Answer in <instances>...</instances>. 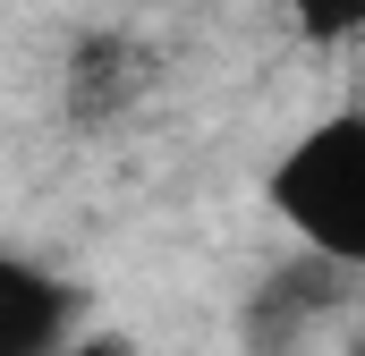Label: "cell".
Returning <instances> with one entry per match:
<instances>
[{
  "label": "cell",
  "instance_id": "obj_1",
  "mask_svg": "<svg viewBox=\"0 0 365 356\" xmlns=\"http://www.w3.org/2000/svg\"><path fill=\"white\" fill-rule=\"evenodd\" d=\"M264 212L289 229V246L365 280V102L314 110L264 162Z\"/></svg>",
  "mask_w": 365,
  "mask_h": 356
},
{
  "label": "cell",
  "instance_id": "obj_2",
  "mask_svg": "<svg viewBox=\"0 0 365 356\" xmlns=\"http://www.w3.org/2000/svg\"><path fill=\"white\" fill-rule=\"evenodd\" d=\"M357 288H365L357 271H340V263H323V255H306V246H289V255L247 288L238 340H247V356H306L323 331H340V314H349Z\"/></svg>",
  "mask_w": 365,
  "mask_h": 356
},
{
  "label": "cell",
  "instance_id": "obj_3",
  "mask_svg": "<svg viewBox=\"0 0 365 356\" xmlns=\"http://www.w3.org/2000/svg\"><path fill=\"white\" fill-rule=\"evenodd\" d=\"M86 331V288L68 271L0 246V356H68Z\"/></svg>",
  "mask_w": 365,
  "mask_h": 356
},
{
  "label": "cell",
  "instance_id": "obj_4",
  "mask_svg": "<svg viewBox=\"0 0 365 356\" xmlns=\"http://www.w3.org/2000/svg\"><path fill=\"white\" fill-rule=\"evenodd\" d=\"M153 93V51L145 34H77L60 60V119L68 127H119Z\"/></svg>",
  "mask_w": 365,
  "mask_h": 356
},
{
  "label": "cell",
  "instance_id": "obj_5",
  "mask_svg": "<svg viewBox=\"0 0 365 356\" xmlns=\"http://www.w3.org/2000/svg\"><path fill=\"white\" fill-rule=\"evenodd\" d=\"M272 9L289 17V34L314 43V51H340V43L365 34V0H272Z\"/></svg>",
  "mask_w": 365,
  "mask_h": 356
},
{
  "label": "cell",
  "instance_id": "obj_6",
  "mask_svg": "<svg viewBox=\"0 0 365 356\" xmlns=\"http://www.w3.org/2000/svg\"><path fill=\"white\" fill-rule=\"evenodd\" d=\"M68 356H136V348H128L119 331H77V340H68Z\"/></svg>",
  "mask_w": 365,
  "mask_h": 356
},
{
  "label": "cell",
  "instance_id": "obj_7",
  "mask_svg": "<svg viewBox=\"0 0 365 356\" xmlns=\"http://www.w3.org/2000/svg\"><path fill=\"white\" fill-rule=\"evenodd\" d=\"M340 356H365V323H357V331H349V348H340Z\"/></svg>",
  "mask_w": 365,
  "mask_h": 356
}]
</instances>
